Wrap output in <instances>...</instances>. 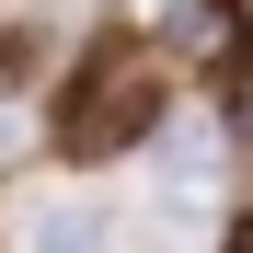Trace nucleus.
<instances>
[{
    "instance_id": "f03ea898",
    "label": "nucleus",
    "mask_w": 253,
    "mask_h": 253,
    "mask_svg": "<svg viewBox=\"0 0 253 253\" xmlns=\"http://www.w3.org/2000/svg\"><path fill=\"white\" fill-rule=\"evenodd\" d=\"M35 58H46V35H35V23H12V35H0V92H23V81H35Z\"/></svg>"
},
{
    "instance_id": "7ed1b4c3",
    "label": "nucleus",
    "mask_w": 253,
    "mask_h": 253,
    "mask_svg": "<svg viewBox=\"0 0 253 253\" xmlns=\"http://www.w3.org/2000/svg\"><path fill=\"white\" fill-rule=\"evenodd\" d=\"M46 253H104V230L92 219H46Z\"/></svg>"
},
{
    "instance_id": "f257e3e1",
    "label": "nucleus",
    "mask_w": 253,
    "mask_h": 253,
    "mask_svg": "<svg viewBox=\"0 0 253 253\" xmlns=\"http://www.w3.org/2000/svg\"><path fill=\"white\" fill-rule=\"evenodd\" d=\"M161 104H173V92H161V58L126 46V35H104V46L69 69V92H58V150L69 161H126L161 126Z\"/></svg>"
}]
</instances>
